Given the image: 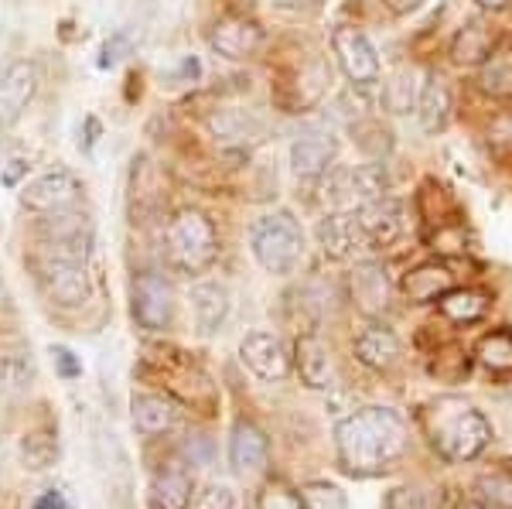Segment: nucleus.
Segmentation results:
<instances>
[{
  "instance_id": "1",
  "label": "nucleus",
  "mask_w": 512,
  "mask_h": 509,
  "mask_svg": "<svg viewBox=\"0 0 512 509\" xmlns=\"http://www.w3.org/2000/svg\"><path fill=\"white\" fill-rule=\"evenodd\" d=\"M407 441V421L393 407H362L335 428L338 465L352 475L386 472L407 451Z\"/></svg>"
},
{
  "instance_id": "2",
  "label": "nucleus",
  "mask_w": 512,
  "mask_h": 509,
  "mask_svg": "<svg viewBox=\"0 0 512 509\" xmlns=\"http://www.w3.org/2000/svg\"><path fill=\"white\" fill-rule=\"evenodd\" d=\"M431 445L444 462H472L492 441V424L482 410L461 400H441L427 417Z\"/></svg>"
},
{
  "instance_id": "3",
  "label": "nucleus",
  "mask_w": 512,
  "mask_h": 509,
  "mask_svg": "<svg viewBox=\"0 0 512 509\" xmlns=\"http://www.w3.org/2000/svg\"><path fill=\"white\" fill-rule=\"evenodd\" d=\"M250 250L267 274L287 277L304 260V229L291 212H267L250 226Z\"/></svg>"
},
{
  "instance_id": "4",
  "label": "nucleus",
  "mask_w": 512,
  "mask_h": 509,
  "mask_svg": "<svg viewBox=\"0 0 512 509\" xmlns=\"http://www.w3.org/2000/svg\"><path fill=\"white\" fill-rule=\"evenodd\" d=\"M219 253V236L209 216L198 209H181L168 226V257L185 274H202Z\"/></svg>"
},
{
  "instance_id": "5",
  "label": "nucleus",
  "mask_w": 512,
  "mask_h": 509,
  "mask_svg": "<svg viewBox=\"0 0 512 509\" xmlns=\"http://www.w3.org/2000/svg\"><path fill=\"white\" fill-rule=\"evenodd\" d=\"M390 188V175L383 164H355V168H335L325 178V205L332 212H355L376 202Z\"/></svg>"
},
{
  "instance_id": "6",
  "label": "nucleus",
  "mask_w": 512,
  "mask_h": 509,
  "mask_svg": "<svg viewBox=\"0 0 512 509\" xmlns=\"http://www.w3.org/2000/svg\"><path fill=\"white\" fill-rule=\"evenodd\" d=\"M332 52H335V59H338V65H342L345 76H349L352 86L369 89L379 82V55H376V45L369 41L366 31L352 28V24L335 28Z\"/></svg>"
},
{
  "instance_id": "7",
  "label": "nucleus",
  "mask_w": 512,
  "mask_h": 509,
  "mask_svg": "<svg viewBox=\"0 0 512 509\" xmlns=\"http://www.w3.org/2000/svg\"><path fill=\"white\" fill-rule=\"evenodd\" d=\"M38 270H41V284H45L48 298H52L55 305L79 308L89 301V264L41 253Z\"/></svg>"
},
{
  "instance_id": "8",
  "label": "nucleus",
  "mask_w": 512,
  "mask_h": 509,
  "mask_svg": "<svg viewBox=\"0 0 512 509\" xmlns=\"http://www.w3.org/2000/svg\"><path fill=\"white\" fill-rule=\"evenodd\" d=\"M134 322L147 332H164L175 318V291L164 281V274H140L134 281V298H130Z\"/></svg>"
},
{
  "instance_id": "9",
  "label": "nucleus",
  "mask_w": 512,
  "mask_h": 509,
  "mask_svg": "<svg viewBox=\"0 0 512 509\" xmlns=\"http://www.w3.org/2000/svg\"><path fill=\"white\" fill-rule=\"evenodd\" d=\"M38 82V65L28 59L11 62L0 72V137L24 117V110H28L38 93Z\"/></svg>"
},
{
  "instance_id": "10",
  "label": "nucleus",
  "mask_w": 512,
  "mask_h": 509,
  "mask_svg": "<svg viewBox=\"0 0 512 509\" xmlns=\"http://www.w3.org/2000/svg\"><path fill=\"white\" fill-rule=\"evenodd\" d=\"M82 195V182L72 175L69 168H55V171H45V175L31 178L28 185L21 188V205L31 212H59V209H69L76 205Z\"/></svg>"
},
{
  "instance_id": "11",
  "label": "nucleus",
  "mask_w": 512,
  "mask_h": 509,
  "mask_svg": "<svg viewBox=\"0 0 512 509\" xmlns=\"http://www.w3.org/2000/svg\"><path fill=\"white\" fill-rule=\"evenodd\" d=\"M451 287H458L451 260H424V264L410 267L400 281V291L410 305H431V301L444 298Z\"/></svg>"
},
{
  "instance_id": "12",
  "label": "nucleus",
  "mask_w": 512,
  "mask_h": 509,
  "mask_svg": "<svg viewBox=\"0 0 512 509\" xmlns=\"http://www.w3.org/2000/svg\"><path fill=\"white\" fill-rule=\"evenodd\" d=\"M335 154H338V141L332 130H304L291 144V171L301 182H311V178H321L332 168Z\"/></svg>"
},
{
  "instance_id": "13",
  "label": "nucleus",
  "mask_w": 512,
  "mask_h": 509,
  "mask_svg": "<svg viewBox=\"0 0 512 509\" xmlns=\"http://www.w3.org/2000/svg\"><path fill=\"white\" fill-rule=\"evenodd\" d=\"M239 356H243V363L250 366L260 380H284L287 369H291L284 342H280L274 332H250L239 342Z\"/></svg>"
},
{
  "instance_id": "14",
  "label": "nucleus",
  "mask_w": 512,
  "mask_h": 509,
  "mask_svg": "<svg viewBox=\"0 0 512 509\" xmlns=\"http://www.w3.org/2000/svg\"><path fill=\"white\" fill-rule=\"evenodd\" d=\"M188 305H192V322L198 328V335H216L229 318V287L219 281H198L188 291Z\"/></svg>"
},
{
  "instance_id": "15",
  "label": "nucleus",
  "mask_w": 512,
  "mask_h": 509,
  "mask_svg": "<svg viewBox=\"0 0 512 509\" xmlns=\"http://www.w3.org/2000/svg\"><path fill=\"white\" fill-rule=\"evenodd\" d=\"M318 243H321V250H325V257H332V260H349L355 253L369 250L355 212H332V216L321 219Z\"/></svg>"
},
{
  "instance_id": "16",
  "label": "nucleus",
  "mask_w": 512,
  "mask_h": 509,
  "mask_svg": "<svg viewBox=\"0 0 512 509\" xmlns=\"http://www.w3.org/2000/svg\"><path fill=\"white\" fill-rule=\"evenodd\" d=\"M355 219H359V229L366 236L369 250H379V246H390L396 236L403 233V209L393 199H376L362 209H355Z\"/></svg>"
},
{
  "instance_id": "17",
  "label": "nucleus",
  "mask_w": 512,
  "mask_h": 509,
  "mask_svg": "<svg viewBox=\"0 0 512 509\" xmlns=\"http://www.w3.org/2000/svg\"><path fill=\"white\" fill-rule=\"evenodd\" d=\"M294 363L301 373V383L311 390H332L335 387V363L332 349L318 335H301L294 346Z\"/></svg>"
},
{
  "instance_id": "18",
  "label": "nucleus",
  "mask_w": 512,
  "mask_h": 509,
  "mask_svg": "<svg viewBox=\"0 0 512 509\" xmlns=\"http://www.w3.org/2000/svg\"><path fill=\"white\" fill-rule=\"evenodd\" d=\"M267 455H270L267 434L256 428L253 421H236L233 434H229V465L239 475H256L267 465Z\"/></svg>"
},
{
  "instance_id": "19",
  "label": "nucleus",
  "mask_w": 512,
  "mask_h": 509,
  "mask_svg": "<svg viewBox=\"0 0 512 509\" xmlns=\"http://www.w3.org/2000/svg\"><path fill=\"white\" fill-rule=\"evenodd\" d=\"M209 45L216 48L222 59H250L256 48L263 45V28L246 18H222L212 28Z\"/></svg>"
},
{
  "instance_id": "20",
  "label": "nucleus",
  "mask_w": 512,
  "mask_h": 509,
  "mask_svg": "<svg viewBox=\"0 0 512 509\" xmlns=\"http://www.w3.org/2000/svg\"><path fill=\"white\" fill-rule=\"evenodd\" d=\"M284 93L277 96L280 103L287 106L291 113H301L308 110V106H315L321 96H325V89L332 86V69H328L325 62H308L301 65V69L294 72V82H284Z\"/></svg>"
},
{
  "instance_id": "21",
  "label": "nucleus",
  "mask_w": 512,
  "mask_h": 509,
  "mask_svg": "<svg viewBox=\"0 0 512 509\" xmlns=\"http://www.w3.org/2000/svg\"><path fill=\"white\" fill-rule=\"evenodd\" d=\"M355 359L362 366L376 369V373H386L400 363V339L393 335V328L386 325H369L355 335Z\"/></svg>"
},
{
  "instance_id": "22",
  "label": "nucleus",
  "mask_w": 512,
  "mask_h": 509,
  "mask_svg": "<svg viewBox=\"0 0 512 509\" xmlns=\"http://www.w3.org/2000/svg\"><path fill=\"white\" fill-rule=\"evenodd\" d=\"M352 301L362 315H383L390 305V281L379 264H359L352 274Z\"/></svg>"
},
{
  "instance_id": "23",
  "label": "nucleus",
  "mask_w": 512,
  "mask_h": 509,
  "mask_svg": "<svg viewBox=\"0 0 512 509\" xmlns=\"http://www.w3.org/2000/svg\"><path fill=\"white\" fill-rule=\"evenodd\" d=\"M130 417H134V428L147 438L164 434L178 424V407L175 400L161 397V393H137L134 404H130Z\"/></svg>"
},
{
  "instance_id": "24",
  "label": "nucleus",
  "mask_w": 512,
  "mask_h": 509,
  "mask_svg": "<svg viewBox=\"0 0 512 509\" xmlns=\"http://www.w3.org/2000/svg\"><path fill=\"white\" fill-rule=\"evenodd\" d=\"M495 52V31L482 18H468L451 41V59L458 65H482Z\"/></svg>"
},
{
  "instance_id": "25",
  "label": "nucleus",
  "mask_w": 512,
  "mask_h": 509,
  "mask_svg": "<svg viewBox=\"0 0 512 509\" xmlns=\"http://www.w3.org/2000/svg\"><path fill=\"white\" fill-rule=\"evenodd\" d=\"M424 72L414 69V65H403V69H396L390 82H386L383 89V103L390 113H410L417 110V100L420 93H424Z\"/></svg>"
},
{
  "instance_id": "26",
  "label": "nucleus",
  "mask_w": 512,
  "mask_h": 509,
  "mask_svg": "<svg viewBox=\"0 0 512 509\" xmlns=\"http://www.w3.org/2000/svg\"><path fill=\"white\" fill-rule=\"evenodd\" d=\"M35 383V359L28 349H0V393L18 397Z\"/></svg>"
},
{
  "instance_id": "27",
  "label": "nucleus",
  "mask_w": 512,
  "mask_h": 509,
  "mask_svg": "<svg viewBox=\"0 0 512 509\" xmlns=\"http://www.w3.org/2000/svg\"><path fill=\"white\" fill-rule=\"evenodd\" d=\"M192 475L185 469H168L151 486V509H188L192 506Z\"/></svg>"
},
{
  "instance_id": "28",
  "label": "nucleus",
  "mask_w": 512,
  "mask_h": 509,
  "mask_svg": "<svg viewBox=\"0 0 512 509\" xmlns=\"http://www.w3.org/2000/svg\"><path fill=\"white\" fill-rule=\"evenodd\" d=\"M478 89L495 100H512V48H495L478 65Z\"/></svg>"
},
{
  "instance_id": "29",
  "label": "nucleus",
  "mask_w": 512,
  "mask_h": 509,
  "mask_svg": "<svg viewBox=\"0 0 512 509\" xmlns=\"http://www.w3.org/2000/svg\"><path fill=\"white\" fill-rule=\"evenodd\" d=\"M441 305V315L451 318V322H478V318L489 311V294L478 291V287H451L444 298H437Z\"/></svg>"
},
{
  "instance_id": "30",
  "label": "nucleus",
  "mask_w": 512,
  "mask_h": 509,
  "mask_svg": "<svg viewBox=\"0 0 512 509\" xmlns=\"http://www.w3.org/2000/svg\"><path fill=\"white\" fill-rule=\"evenodd\" d=\"M417 113H420V127H424L427 134L444 130L448 113H451V93H448V86H444L441 79H427L424 82V93H420V100H417Z\"/></svg>"
},
{
  "instance_id": "31",
  "label": "nucleus",
  "mask_w": 512,
  "mask_h": 509,
  "mask_svg": "<svg viewBox=\"0 0 512 509\" xmlns=\"http://www.w3.org/2000/svg\"><path fill=\"white\" fill-rule=\"evenodd\" d=\"M209 127H212V134H216L219 141H226V144H246V141H253V137L260 134V123H256L250 113H243V110L212 113Z\"/></svg>"
},
{
  "instance_id": "32",
  "label": "nucleus",
  "mask_w": 512,
  "mask_h": 509,
  "mask_svg": "<svg viewBox=\"0 0 512 509\" xmlns=\"http://www.w3.org/2000/svg\"><path fill=\"white\" fill-rule=\"evenodd\" d=\"M18 451H21V462L28 465V469L41 472L59 458V438H55L52 431H24Z\"/></svg>"
},
{
  "instance_id": "33",
  "label": "nucleus",
  "mask_w": 512,
  "mask_h": 509,
  "mask_svg": "<svg viewBox=\"0 0 512 509\" xmlns=\"http://www.w3.org/2000/svg\"><path fill=\"white\" fill-rule=\"evenodd\" d=\"M475 492H478V503H482V506H489V509H512V472L495 469V472L478 475Z\"/></svg>"
},
{
  "instance_id": "34",
  "label": "nucleus",
  "mask_w": 512,
  "mask_h": 509,
  "mask_svg": "<svg viewBox=\"0 0 512 509\" xmlns=\"http://www.w3.org/2000/svg\"><path fill=\"white\" fill-rule=\"evenodd\" d=\"M478 363L489 366V369H512V332L509 328H495V332L482 335V342H478L475 349Z\"/></svg>"
},
{
  "instance_id": "35",
  "label": "nucleus",
  "mask_w": 512,
  "mask_h": 509,
  "mask_svg": "<svg viewBox=\"0 0 512 509\" xmlns=\"http://www.w3.org/2000/svg\"><path fill=\"white\" fill-rule=\"evenodd\" d=\"M304 509H349V499L338 486H328V482H308L301 489Z\"/></svg>"
},
{
  "instance_id": "36",
  "label": "nucleus",
  "mask_w": 512,
  "mask_h": 509,
  "mask_svg": "<svg viewBox=\"0 0 512 509\" xmlns=\"http://www.w3.org/2000/svg\"><path fill=\"white\" fill-rule=\"evenodd\" d=\"M256 509H304L301 489H291L284 482H267L256 496Z\"/></svg>"
},
{
  "instance_id": "37",
  "label": "nucleus",
  "mask_w": 512,
  "mask_h": 509,
  "mask_svg": "<svg viewBox=\"0 0 512 509\" xmlns=\"http://www.w3.org/2000/svg\"><path fill=\"white\" fill-rule=\"evenodd\" d=\"M195 509H239V492L229 482H212L209 489L198 492Z\"/></svg>"
},
{
  "instance_id": "38",
  "label": "nucleus",
  "mask_w": 512,
  "mask_h": 509,
  "mask_svg": "<svg viewBox=\"0 0 512 509\" xmlns=\"http://www.w3.org/2000/svg\"><path fill=\"white\" fill-rule=\"evenodd\" d=\"M386 509H434V499L420 486H400L386 496Z\"/></svg>"
},
{
  "instance_id": "39",
  "label": "nucleus",
  "mask_w": 512,
  "mask_h": 509,
  "mask_svg": "<svg viewBox=\"0 0 512 509\" xmlns=\"http://www.w3.org/2000/svg\"><path fill=\"white\" fill-rule=\"evenodd\" d=\"M130 48H134V41H130L127 31H117V35L103 45V52H99V69H113V65H120L130 55Z\"/></svg>"
},
{
  "instance_id": "40",
  "label": "nucleus",
  "mask_w": 512,
  "mask_h": 509,
  "mask_svg": "<svg viewBox=\"0 0 512 509\" xmlns=\"http://www.w3.org/2000/svg\"><path fill=\"white\" fill-rule=\"evenodd\" d=\"M52 359H55V366H59L62 380H76V376L82 373V363L76 359V352H72V349H65V346H52Z\"/></svg>"
},
{
  "instance_id": "41",
  "label": "nucleus",
  "mask_w": 512,
  "mask_h": 509,
  "mask_svg": "<svg viewBox=\"0 0 512 509\" xmlns=\"http://www.w3.org/2000/svg\"><path fill=\"white\" fill-rule=\"evenodd\" d=\"M328 0H274V7L280 11H291V14H318Z\"/></svg>"
},
{
  "instance_id": "42",
  "label": "nucleus",
  "mask_w": 512,
  "mask_h": 509,
  "mask_svg": "<svg viewBox=\"0 0 512 509\" xmlns=\"http://www.w3.org/2000/svg\"><path fill=\"white\" fill-rule=\"evenodd\" d=\"M28 168H31V164L24 161V158H14V161H7L4 175H0V182H4L7 188H18V185H21V178L28 175Z\"/></svg>"
},
{
  "instance_id": "43",
  "label": "nucleus",
  "mask_w": 512,
  "mask_h": 509,
  "mask_svg": "<svg viewBox=\"0 0 512 509\" xmlns=\"http://www.w3.org/2000/svg\"><path fill=\"white\" fill-rule=\"evenodd\" d=\"M424 4H427V0H383V7L390 14H396V18H403V14H414Z\"/></svg>"
},
{
  "instance_id": "44",
  "label": "nucleus",
  "mask_w": 512,
  "mask_h": 509,
  "mask_svg": "<svg viewBox=\"0 0 512 509\" xmlns=\"http://www.w3.org/2000/svg\"><path fill=\"white\" fill-rule=\"evenodd\" d=\"M31 509H69V506H65L62 492L48 489V492H41V496L35 499V503H31Z\"/></svg>"
},
{
  "instance_id": "45",
  "label": "nucleus",
  "mask_w": 512,
  "mask_h": 509,
  "mask_svg": "<svg viewBox=\"0 0 512 509\" xmlns=\"http://www.w3.org/2000/svg\"><path fill=\"white\" fill-rule=\"evenodd\" d=\"M202 76V62L195 59V55H185V59H181V65H178V79L181 82H188V79H198Z\"/></svg>"
},
{
  "instance_id": "46",
  "label": "nucleus",
  "mask_w": 512,
  "mask_h": 509,
  "mask_svg": "<svg viewBox=\"0 0 512 509\" xmlns=\"http://www.w3.org/2000/svg\"><path fill=\"white\" fill-rule=\"evenodd\" d=\"M478 4H482L485 11H502V7H506L509 0H478Z\"/></svg>"
},
{
  "instance_id": "47",
  "label": "nucleus",
  "mask_w": 512,
  "mask_h": 509,
  "mask_svg": "<svg viewBox=\"0 0 512 509\" xmlns=\"http://www.w3.org/2000/svg\"><path fill=\"white\" fill-rule=\"evenodd\" d=\"M461 509H489V506H482V503H465Z\"/></svg>"
},
{
  "instance_id": "48",
  "label": "nucleus",
  "mask_w": 512,
  "mask_h": 509,
  "mask_svg": "<svg viewBox=\"0 0 512 509\" xmlns=\"http://www.w3.org/2000/svg\"><path fill=\"white\" fill-rule=\"evenodd\" d=\"M0 301H4V284H0Z\"/></svg>"
}]
</instances>
